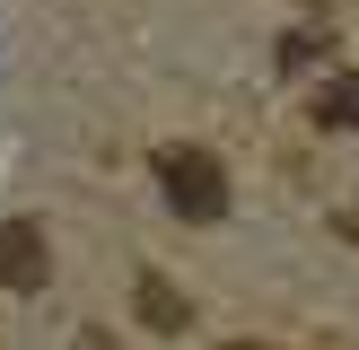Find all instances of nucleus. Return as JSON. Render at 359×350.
<instances>
[{
  "mask_svg": "<svg viewBox=\"0 0 359 350\" xmlns=\"http://www.w3.org/2000/svg\"><path fill=\"white\" fill-rule=\"evenodd\" d=\"M140 315H149L158 332H184V298H175L158 272H140Z\"/></svg>",
  "mask_w": 359,
  "mask_h": 350,
  "instance_id": "obj_3",
  "label": "nucleus"
},
{
  "mask_svg": "<svg viewBox=\"0 0 359 350\" xmlns=\"http://www.w3.org/2000/svg\"><path fill=\"white\" fill-rule=\"evenodd\" d=\"M228 350H272V342H228Z\"/></svg>",
  "mask_w": 359,
  "mask_h": 350,
  "instance_id": "obj_6",
  "label": "nucleus"
},
{
  "mask_svg": "<svg viewBox=\"0 0 359 350\" xmlns=\"http://www.w3.org/2000/svg\"><path fill=\"white\" fill-rule=\"evenodd\" d=\"M316 122H325V132H359V79H333L325 97H316Z\"/></svg>",
  "mask_w": 359,
  "mask_h": 350,
  "instance_id": "obj_4",
  "label": "nucleus"
},
{
  "mask_svg": "<svg viewBox=\"0 0 359 350\" xmlns=\"http://www.w3.org/2000/svg\"><path fill=\"white\" fill-rule=\"evenodd\" d=\"M342 237H351V245H359V210H342Z\"/></svg>",
  "mask_w": 359,
  "mask_h": 350,
  "instance_id": "obj_5",
  "label": "nucleus"
},
{
  "mask_svg": "<svg viewBox=\"0 0 359 350\" xmlns=\"http://www.w3.org/2000/svg\"><path fill=\"white\" fill-rule=\"evenodd\" d=\"M158 192H167L175 219H193V227L228 219V167L202 149V140H167V149H158Z\"/></svg>",
  "mask_w": 359,
  "mask_h": 350,
  "instance_id": "obj_1",
  "label": "nucleus"
},
{
  "mask_svg": "<svg viewBox=\"0 0 359 350\" xmlns=\"http://www.w3.org/2000/svg\"><path fill=\"white\" fill-rule=\"evenodd\" d=\"M44 227L35 219H0V289H35L44 280Z\"/></svg>",
  "mask_w": 359,
  "mask_h": 350,
  "instance_id": "obj_2",
  "label": "nucleus"
}]
</instances>
